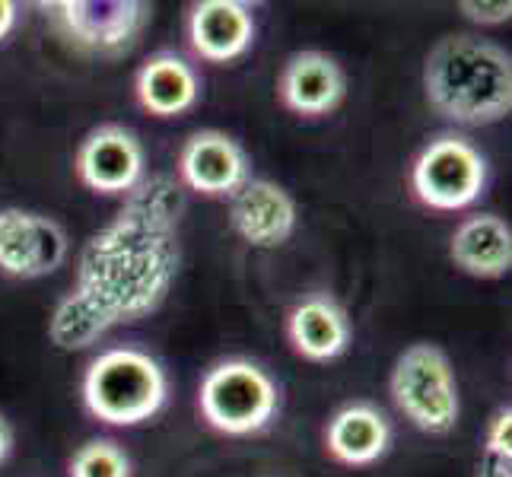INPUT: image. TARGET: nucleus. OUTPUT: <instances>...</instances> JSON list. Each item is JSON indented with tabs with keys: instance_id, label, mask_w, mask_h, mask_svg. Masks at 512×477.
<instances>
[{
	"instance_id": "16",
	"label": "nucleus",
	"mask_w": 512,
	"mask_h": 477,
	"mask_svg": "<svg viewBox=\"0 0 512 477\" xmlns=\"http://www.w3.org/2000/svg\"><path fill=\"white\" fill-rule=\"evenodd\" d=\"M449 258L462 274L500 280L512 268V229L497 214H474L458 223L449 242Z\"/></svg>"
},
{
	"instance_id": "15",
	"label": "nucleus",
	"mask_w": 512,
	"mask_h": 477,
	"mask_svg": "<svg viewBox=\"0 0 512 477\" xmlns=\"http://www.w3.org/2000/svg\"><path fill=\"white\" fill-rule=\"evenodd\" d=\"M287 338L303 360L328 363L347 353L353 328L344 306L331 293H312L287 318Z\"/></svg>"
},
{
	"instance_id": "20",
	"label": "nucleus",
	"mask_w": 512,
	"mask_h": 477,
	"mask_svg": "<svg viewBox=\"0 0 512 477\" xmlns=\"http://www.w3.org/2000/svg\"><path fill=\"white\" fill-rule=\"evenodd\" d=\"M458 10H462L471 23H481V26H500L512 16L509 0H503V4H471V0H462Z\"/></svg>"
},
{
	"instance_id": "21",
	"label": "nucleus",
	"mask_w": 512,
	"mask_h": 477,
	"mask_svg": "<svg viewBox=\"0 0 512 477\" xmlns=\"http://www.w3.org/2000/svg\"><path fill=\"white\" fill-rule=\"evenodd\" d=\"M512 458L506 455H493V452H484L481 458V468H478V477H512Z\"/></svg>"
},
{
	"instance_id": "3",
	"label": "nucleus",
	"mask_w": 512,
	"mask_h": 477,
	"mask_svg": "<svg viewBox=\"0 0 512 477\" xmlns=\"http://www.w3.org/2000/svg\"><path fill=\"white\" fill-rule=\"evenodd\" d=\"M166 369L137 347L102 350L83 373V404L109 427H137L163 411Z\"/></svg>"
},
{
	"instance_id": "6",
	"label": "nucleus",
	"mask_w": 512,
	"mask_h": 477,
	"mask_svg": "<svg viewBox=\"0 0 512 477\" xmlns=\"http://www.w3.org/2000/svg\"><path fill=\"white\" fill-rule=\"evenodd\" d=\"M411 185L430 210H465L487 188V159L462 134H443L420 150L411 169Z\"/></svg>"
},
{
	"instance_id": "8",
	"label": "nucleus",
	"mask_w": 512,
	"mask_h": 477,
	"mask_svg": "<svg viewBox=\"0 0 512 477\" xmlns=\"http://www.w3.org/2000/svg\"><path fill=\"white\" fill-rule=\"evenodd\" d=\"M77 179L96 194H131L147 179V153L125 125H99L83 137L74 156Z\"/></svg>"
},
{
	"instance_id": "5",
	"label": "nucleus",
	"mask_w": 512,
	"mask_h": 477,
	"mask_svg": "<svg viewBox=\"0 0 512 477\" xmlns=\"http://www.w3.org/2000/svg\"><path fill=\"white\" fill-rule=\"evenodd\" d=\"M392 401L398 411L408 417L420 433L446 436L455 430L462 401H458L455 369L443 347L417 341L395 360L392 379Z\"/></svg>"
},
{
	"instance_id": "2",
	"label": "nucleus",
	"mask_w": 512,
	"mask_h": 477,
	"mask_svg": "<svg viewBox=\"0 0 512 477\" xmlns=\"http://www.w3.org/2000/svg\"><path fill=\"white\" fill-rule=\"evenodd\" d=\"M423 96L436 115L455 125H497L512 112L509 51L468 32L446 35L423 61Z\"/></svg>"
},
{
	"instance_id": "14",
	"label": "nucleus",
	"mask_w": 512,
	"mask_h": 477,
	"mask_svg": "<svg viewBox=\"0 0 512 477\" xmlns=\"http://www.w3.org/2000/svg\"><path fill=\"white\" fill-rule=\"evenodd\" d=\"M392 446V420L373 401H347L325 430V449L338 465L366 468Z\"/></svg>"
},
{
	"instance_id": "18",
	"label": "nucleus",
	"mask_w": 512,
	"mask_h": 477,
	"mask_svg": "<svg viewBox=\"0 0 512 477\" xmlns=\"http://www.w3.org/2000/svg\"><path fill=\"white\" fill-rule=\"evenodd\" d=\"M67 477H131V458L115 439H86L70 455Z\"/></svg>"
},
{
	"instance_id": "4",
	"label": "nucleus",
	"mask_w": 512,
	"mask_h": 477,
	"mask_svg": "<svg viewBox=\"0 0 512 477\" xmlns=\"http://www.w3.org/2000/svg\"><path fill=\"white\" fill-rule=\"evenodd\" d=\"M201 417L226 436H252L271 427L280 411V388L268 369L252 360H220L204 373L198 388Z\"/></svg>"
},
{
	"instance_id": "7",
	"label": "nucleus",
	"mask_w": 512,
	"mask_h": 477,
	"mask_svg": "<svg viewBox=\"0 0 512 477\" xmlns=\"http://www.w3.org/2000/svg\"><path fill=\"white\" fill-rule=\"evenodd\" d=\"M67 233L55 217L23 207H0V274L39 280L55 274L67 258Z\"/></svg>"
},
{
	"instance_id": "12",
	"label": "nucleus",
	"mask_w": 512,
	"mask_h": 477,
	"mask_svg": "<svg viewBox=\"0 0 512 477\" xmlns=\"http://www.w3.org/2000/svg\"><path fill=\"white\" fill-rule=\"evenodd\" d=\"M55 10L74 42L93 51L128 48L147 23V4L137 0H64Z\"/></svg>"
},
{
	"instance_id": "11",
	"label": "nucleus",
	"mask_w": 512,
	"mask_h": 477,
	"mask_svg": "<svg viewBox=\"0 0 512 477\" xmlns=\"http://www.w3.org/2000/svg\"><path fill=\"white\" fill-rule=\"evenodd\" d=\"M277 96L284 102V109L296 115H328L347 96L344 67L325 51H296L277 77Z\"/></svg>"
},
{
	"instance_id": "1",
	"label": "nucleus",
	"mask_w": 512,
	"mask_h": 477,
	"mask_svg": "<svg viewBox=\"0 0 512 477\" xmlns=\"http://www.w3.org/2000/svg\"><path fill=\"white\" fill-rule=\"evenodd\" d=\"M185 204V188L166 172L125 194L118 214L83 245L74 287L48 318L51 344L86 350L166 303L182 268Z\"/></svg>"
},
{
	"instance_id": "13",
	"label": "nucleus",
	"mask_w": 512,
	"mask_h": 477,
	"mask_svg": "<svg viewBox=\"0 0 512 477\" xmlns=\"http://www.w3.org/2000/svg\"><path fill=\"white\" fill-rule=\"evenodd\" d=\"M188 42L210 64L236 61L255 42V13L242 0H201L188 13Z\"/></svg>"
},
{
	"instance_id": "24",
	"label": "nucleus",
	"mask_w": 512,
	"mask_h": 477,
	"mask_svg": "<svg viewBox=\"0 0 512 477\" xmlns=\"http://www.w3.org/2000/svg\"><path fill=\"white\" fill-rule=\"evenodd\" d=\"M264 477H280V474H264Z\"/></svg>"
},
{
	"instance_id": "9",
	"label": "nucleus",
	"mask_w": 512,
	"mask_h": 477,
	"mask_svg": "<svg viewBox=\"0 0 512 477\" xmlns=\"http://www.w3.org/2000/svg\"><path fill=\"white\" fill-rule=\"evenodd\" d=\"M252 179L249 153L223 131H194L179 153V185L204 198H233Z\"/></svg>"
},
{
	"instance_id": "10",
	"label": "nucleus",
	"mask_w": 512,
	"mask_h": 477,
	"mask_svg": "<svg viewBox=\"0 0 512 477\" xmlns=\"http://www.w3.org/2000/svg\"><path fill=\"white\" fill-rule=\"evenodd\" d=\"M293 194L271 179H249L229 201V226L252 249H277L296 233Z\"/></svg>"
},
{
	"instance_id": "22",
	"label": "nucleus",
	"mask_w": 512,
	"mask_h": 477,
	"mask_svg": "<svg viewBox=\"0 0 512 477\" xmlns=\"http://www.w3.org/2000/svg\"><path fill=\"white\" fill-rule=\"evenodd\" d=\"M16 7L13 0H0V42L7 39V35L13 32V26H16Z\"/></svg>"
},
{
	"instance_id": "17",
	"label": "nucleus",
	"mask_w": 512,
	"mask_h": 477,
	"mask_svg": "<svg viewBox=\"0 0 512 477\" xmlns=\"http://www.w3.org/2000/svg\"><path fill=\"white\" fill-rule=\"evenodd\" d=\"M137 102L156 118H179L201 99V77L182 55L160 51L144 61L134 80Z\"/></svg>"
},
{
	"instance_id": "23",
	"label": "nucleus",
	"mask_w": 512,
	"mask_h": 477,
	"mask_svg": "<svg viewBox=\"0 0 512 477\" xmlns=\"http://www.w3.org/2000/svg\"><path fill=\"white\" fill-rule=\"evenodd\" d=\"M10 449H13V430H10V423L4 420V414H0V465L7 462Z\"/></svg>"
},
{
	"instance_id": "19",
	"label": "nucleus",
	"mask_w": 512,
	"mask_h": 477,
	"mask_svg": "<svg viewBox=\"0 0 512 477\" xmlns=\"http://www.w3.org/2000/svg\"><path fill=\"white\" fill-rule=\"evenodd\" d=\"M484 452L512 458V411L509 408H500L490 417L487 436H484Z\"/></svg>"
}]
</instances>
